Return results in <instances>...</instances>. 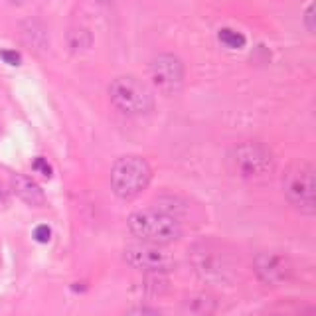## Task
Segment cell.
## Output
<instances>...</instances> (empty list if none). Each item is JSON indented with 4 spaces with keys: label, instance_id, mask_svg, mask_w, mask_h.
Wrapping results in <instances>:
<instances>
[{
    "label": "cell",
    "instance_id": "cell-18",
    "mask_svg": "<svg viewBox=\"0 0 316 316\" xmlns=\"http://www.w3.org/2000/svg\"><path fill=\"white\" fill-rule=\"evenodd\" d=\"M0 57H2L8 65H20V61H22V57H20L18 52H12V50H2V52H0Z\"/></svg>",
    "mask_w": 316,
    "mask_h": 316
},
{
    "label": "cell",
    "instance_id": "cell-15",
    "mask_svg": "<svg viewBox=\"0 0 316 316\" xmlns=\"http://www.w3.org/2000/svg\"><path fill=\"white\" fill-rule=\"evenodd\" d=\"M32 168H34L36 172H40L42 176H46V178H50V176H52V166H50V164H48V160H46V158H42V156H38L36 160H34Z\"/></svg>",
    "mask_w": 316,
    "mask_h": 316
},
{
    "label": "cell",
    "instance_id": "cell-10",
    "mask_svg": "<svg viewBox=\"0 0 316 316\" xmlns=\"http://www.w3.org/2000/svg\"><path fill=\"white\" fill-rule=\"evenodd\" d=\"M10 184H12V192L18 196L22 202H26L32 207H44L46 205V194L32 178H28L24 174H14Z\"/></svg>",
    "mask_w": 316,
    "mask_h": 316
},
{
    "label": "cell",
    "instance_id": "cell-3",
    "mask_svg": "<svg viewBox=\"0 0 316 316\" xmlns=\"http://www.w3.org/2000/svg\"><path fill=\"white\" fill-rule=\"evenodd\" d=\"M229 168L243 180H263L273 174L275 158L273 152L261 143H241L229 150Z\"/></svg>",
    "mask_w": 316,
    "mask_h": 316
},
{
    "label": "cell",
    "instance_id": "cell-5",
    "mask_svg": "<svg viewBox=\"0 0 316 316\" xmlns=\"http://www.w3.org/2000/svg\"><path fill=\"white\" fill-rule=\"evenodd\" d=\"M285 196L289 204L304 216L316 214V172L310 162H302L285 176Z\"/></svg>",
    "mask_w": 316,
    "mask_h": 316
},
{
    "label": "cell",
    "instance_id": "cell-4",
    "mask_svg": "<svg viewBox=\"0 0 316 316\" xmlns=\"http://www.w3.org/2000/svg\"><path fill=\"white\" fill-rule=\"evenodd\" d=\"M109 99L113 107L125 115H147L154 107V97L150 89L132 75H121L109 85Z\"/></svg>",
    "mask_w": 316,
    "mask_h": 316
},
{
    "label": "cell",
    "instance_id": "cell-6",
    "mask_svg": "<svg viewBox=\"0 0 316 316\" xmlns=\"http://www.w3.org/2000/svg\"><path fill=\"white\" fill-rule=\"evenodd\" d=\"M194 271L204 280H227L233 273L229 257L214 243H198L192 247Z\"/></svg>",
    "mask_w": 316,
    "mask_h": 316
},
{
    "label": "cell",
    "instance_id": "cell-17",
    "mask_svg": "<svg viewBox=\"0 0 316 316\" xmlns=\"http://www.w3.org/2000/svg\"><path fill=\"white\" fill-rule=\"evenodd\" d=\"M127 316H164L160 310H156V308H149V306H136V308H132Z\"/></svg>",
    "mask_w": 316,
    "mask_h": 316
},
{
    "label": "cell",
    "instance_id": "cell-19",
    "mask_svg": "<svg viewBox=\"0 0 316 316\" xmlns=\"http://www.w3.org/2000/svg\"><path fill=\"white\" fill-rule=\"evenodd\" d=\"M4 200H6V196H4V190L0 188V205L4 204Z\"/></svg>",
    "mask_w": 316,
    "mask_h": 316
},
{
    "label": "cell",
    "instance_id": "cell-1",
    "mask_svg": "<svg viewBox=\"0 0 316 316\" xmlns=\"http://www.w3.org/2000/svg\"><path fill=\"white\" fill-rule=\"evenodd\" d=\"M129 229L134 237L141 241L168 245L180 239L182 227L176 216L166 214L164 209L152 207V209H138L130 214Z\"/></svg>",
    "mask_w": 316,
    "mask_h": 316
},
{
    "label": "cell",
    "instance_id": "cell-13",
    "mask_svg": "<svg viewBox=\"0 0 316 316\" xmlns=\"http://www.w3.org/2000/svg\"><path fill=\"white\" fill-rule=\"evenodd\" d=\"M24 38H26L32 46L40 48V46H44V44L40 42V38H42V40H46V34H44V30H42V28H38L36 22H26V24H24Z\"/></svg>",
    "mask_w": 316,
    "mask_h": 316
},
{
    "label": "cell",
    "instance_id": "cell-20",
    "mask_svg": "<svg viewBox=\"0 0 316 316\" xmlns=\"http://www.w3.org/2000/svg\"><path fill=\"white\" fill-rule=\"evenodd\" d=\"M10 2H12V4H14V6H22V4H24V2H26V0H10Z\"/></svg>",
    "mask_w": 316,
    "mask_h": 316
},
{
    "label": "cell",
    "instance_id": "cell-7",
    "mask_svg": "<svg viewBox=\"0 0 316 316\" xmlns=\"http://www.w3.org/2000/svg\"><path fill=\"white\" fill-rule=\"evenodd\" d=\"M125 261L130 267L145 273H168L174 267V257L164 245L158 243H132L125 249Z\"/></svg>",
    "mask_w": 316,
    "mask_h": 316
},
{
    "label": "cell",
    "instance_id": "cell-8",
    "mask_svg": "<svg viewBox=\"0 0 316 316\" xmlns=\"http://www.w3.org/2000/svg\"><path fill=\"white\" fill-rule=\"evenodd\" d=\"M152 85L162 95H176L184 87V65L180 57L174 54H160L150 63Z\"/></svg>",
    "mask_w": 316,
    "mask_h": 316
},
{
    "label": "cell",
    "instance_id": "cell-12",
    "mask_svg": "<svg viewBox=\"0 0 316 316\" xmlns=\"http://www.w3.org/2000/svg\"><path fill=\"white\" fill-rule=\"evenodd\" d=\"M218 40L222 42L225 48H229V50H241V48H245V44H247V40H245V36H243L241 32L231 30V28H222L220 34H218Z\"/></svg>",
    "mask_w": 316,
    "mask_h": 316
},
{
    "label": "cell",
    "instance_id": "cell-16",
    "mask_svg": "<svg viewBox=\"0 0 316 316\" xmlns=\"http://www.w3.org/2000/svg\"><path fill=\"white\" fill-rule=\"evenodd\" d=\"M304 26L310 34H314L316 30V24H314V4H308L306 12H304Z\"/></svg>",
    "mask_w": 316,
    "mask_h": 316
},
{
    "label": "cell",
    "instance_id": "cell-2",
    "mask_svg": "<svg viewBox=\"0 0 316 316\" xmlns=\"http://www.w3.org/2000/svg\"><path fill=\"white\" fill-rule=\"evenodd\" d=\"M152 180V168L141 156H123L119 158L111 170V188L117 198L134 200L141 196Z\"/></svg>",
    "mask_w": 316,
    "mask_h": 316
},
{
    "label": "cell",
    "instance_id": "cell-14",
    "mask_svg": "<svg viewBox=\"0 0 316 316\" xmlns=\"http://www.w3.org/2000/svg\"><path fill=\"white\" fill-rule=\"evenodd\" d=\"M34 239L38 243H48L52 239V229L48 225H38L36 229H34Z\"/></svg>",
    "mask_w": 316,
    "mask_h": 316
},
{
    "label": "cell",
    "instance_id": "cell-11",
    "mask_svg": "<svg viewBox=\"0 0 316 316\" xmlns=\"http://www.w3.org/2000/svg\"><path fill=\"white\" fill-rule=\"evenodd\" d=\"M186 312L190 316H212L216 312V300L207 293H196L190 295L184 302Z\"/></svg>",
    "mask_w": 316,
    "mask_h": 316
},
{
    "label": "cell",
    "instance_id": "cell-9",
    "mask_svg": "<svg viewBox=\"0 0 316 316\" xmlns=\"http://www.w3.org/2000/svg\"><path fill=\"white\" fill-rule=\"evenodd\" d=\"M253 267H255V275L259 277L261 283L271 285V287L285 283L293 273V265H291L289 257L280 255V253H271V251L259 253L253 261Z\"/></svg>",
    "mask_w": 316,
    "mask_h": 316
},
{
    "label": "cell",
    "instance_id": "cell-21",
    "mask_svg": "<svg viewBox=\"0 0 316 316\" xmlns=\"http://www.w3.org/2000/svg\"><path fill=\"white\" fill-rule=\"evenodd\" d=\"M0 134H2V127H0Z\"/></svg>",
    "mask_w": 316,
    "mask_h": 316
}]
</instances>
